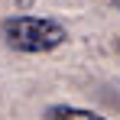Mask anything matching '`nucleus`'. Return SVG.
<instances>
[{
	"label": "nucleus",
	"instance_id": "nucleus-1",
	"mask_svg": "<svg viewBox=\"0 0 120 120\" xmlns=\"http://www.w3.org/2000/svg\"><path fill=\"white\" fill-rule=\"evenodd\" d=\"M3 39L20 52H49L65 42V26L49 16H13L3 23Z\"/></svg>",
	"mask_w": 120,
	"mask_h": 120
},
{
	"label": "nucleus",
	"instance_id": "nucleus-2",
	"mask_svg": "<svg viewBox=\"0 0 120 120\" xmlns=\"http://www.w3.org/2000/svg\"><path fill=\"white\" fill-rule=\"evenodd\" d=\"M45 120H104L94 110H84V107H52Z\"/></svg>",
	"mask_w": 120,
	"mask_h": 120
}]
</instances>
